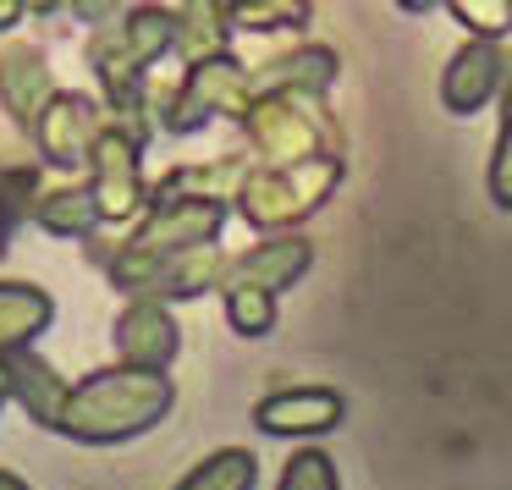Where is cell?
<instances>
[{
    "label": "cell",
    "mask_w": 512,
    "mask_h": 490,
    "mask_svg": "<svg viewBox=\"0 0 512 490\" xmlns=\"http://www.w3.org/2000/svg\"><path fill=\"white\" fill-rule=\"evenodd\" d=\"M89 193L105 226H133L149 204V177H144V149L127 133L105 127L89 149Z\"/></svg>",
    "instance_id": "obj_6"
},
{
    "label": "cell",
    "mask_w": 512,
    "mask_h": 490,
    "mask_svg": "<svg viewBox=\"0 0 512 490\" xmlns=\"http://www.w3.org/2000/svg\"><path fill=\"white\" fill-rule=\"evenodd\" d=\"M496 105H501V127H496V149H490V166H485V188L496 210H512V67Z\"/></svg>",
    "instance_id": "obj_21"
},
{
    "label": "cell",
    "mask_w": 512,
    "mask_h": 490,
    "mask_svg": "<svg viewBox=\"0 0 512 490\" xmlns=\"http://www.w3.org/2000/svg\"><path fill=\"white\" fill-rule=\"evenodd\" d=\"M226 265H232V254H226L221 243L177 248L171 259H160V270H155V281H149L144 298H155V303H193V298H210V292H221Z\"/></svg>",
    "instance_id": "obj_14"
},
{
    "label": "cell",
    "mask_w": 512,
    "mask_h": 490,
    "mask_svg": "<svg viewBox=\"0 0 512 490\" xmlns=\"http://www.w3.org/2000/svg\"><path fill=\"white\" fill-rule=\"evenodd\" d=\"M259 485V457L248 446H221V452L199 457L171 490H254Z\"/></svg>",
    "instance_id": "obj_19"
},
{
    "label": "cell",
    "mask_w": 512,
    "mask_h": 490,
    "mask_svg": "<svg viewBox=\"0 0 512 490\" xmlns=\"http://www.w3.org/2000/svg\"><path fill=\"white\" fill-rule=\"evenodd\" d=\"M342 419H347V397L336 386H281L254 402V430L287 435V441L331 435Z\"/></svg>",
    "instance_id": "obj_10"
},
{
    "label": "cell",
    "mask_w": 512,
    "mask_h": 490,
    "mask_svg": "<svg viewBox=\"0 0 512 490\" xmlns=\"http://www.w3.org/2000/svg\"><path fill=\"white\" fill-rule=\"evenodd\" d=\"M127 6H138V0H67V12L78 17L83 28H94V23H105V17L127 12Z\"/></svg>",
    "instance_id": "obj_25"
},
{
    "label": "cell",
    "mask_w": 512,
    "mask_h": 490,
    "mask_svg": "<svg viewBox=\"0 0 512 490\" xmlns=\"http://www.w3.org/2000/svg\"><path fill=\"white\" fill-rule=\"evenodd\" d=\"M105 133V105L100 94H83V89H56L50 105L39 111L34 122V149L50 171H83L89 166V149L94 138Z\"/></svg>",
    "instance_id": "obj_7"
},
{
    "label": "cell",
    "mask_w": 512,
    "mask_h": 490,
    "mask_svg": "<svg viewBox=\"0 0 512 490\" xmlns=\"http://www.w3.org/2000/svg\"><path fill=\"white\" fill-rule=\"evenodd\" d=\"M254 72V94H281V89H298V94H331L336 78H342V56L331 45H314V39H298V45H281L270 50Z\"/></svg>",
    "instance_id": "obj_13"
},
{
    "label": "cell",
    "mask_w": 512,
    "mask_h": 490,
    "mask_svg": "<svg viewBox=\"0 0 512 490\" xmlns=\"http://www.w3.org/2000/svg\"><path fill=\"white\" fill-rule=\"evenodd\" d=\"M12 402V369H6V358H0V408Z\"/></svg>",
    "instance_id": "obj_28"
},
{
    "label": "cell",
    "mask_w": 512,
    "mask_h": 490,
    "mask_svg": "<svg viewBox=\"0 0 512 490\" xmlns=\"http://www.w3.org/2000/svg\"><path fill=\"white\" fill-rule=\"evenodd\" d=\"M342 177H347V155H320V160H298V166H259V160H248V171L232 188V215L243 226H254L259 237L298 232L309 215H320L331 204Z\"/></svg>",
    "instance_id": "obj_3"
},
{
    "label": "cell",
    "mask_w": 512,
    "mask_h": 490,
    "mask_svg": "<svg viewBox=\"0 0 512 490\" xmlns=\"http://www.w3.org/2000/svg\"><path fill=\"white\" fill-rule=\"evenodd\" d=\"M248 105H254V72H248V61H237L232 50H221V56H204V61H193V67H182V78L166 83L160 133L193 138L210 122H243Z\"/></svg>",
    "instance_id": "obj_5"
},
{
    "label": "cell",
    "mask_w": 512,
    "mask_h": 490,
    "mask_svg": "<svg viewBox=\"0 0 512 490\" xmlns=\"http://www.w3.org/2000/svg\"><path fill=\"white\" fill-rule=\"evenodd\" d=\"M56 298L34 281H0V358L17 347H34V336L50 331Z\"/></svg>",
    "instance_id": "obj_17"
},
{
    "label": "cell",
    "mask_w": 512,
    "mask_h": 490,
    "mask_svg": "<svg viewBox=\"0 0 512 490\" xmlns=\"http://www.w3.org/2000/svg\"><path fill=\"white\" fill-rule=\"evenodd\" d=\"M171 17H177V45H171V56H177L182 67H193V61H204V56H221L237 39V17H232L226 0H177Z\"/></svg>",
    "instance_id": "obj_15"
},
{
    "label": "cell",
    "mask_w": 512,
    "mask_h": 490,
    "mask_svg": "<svg viewBox=\"0 0 512 490\" xmlns=\"http://www.w3.org/2000/svg\"><path fill=\"white\" fill-rule=\"evenodd\" d=\"M441 6L468 28V39H507L512 34V0H441Z\"/></svg>",
    "instance_id": "obj_24"
},
{
    "label": "cell",
    "mask_w": 512,
    "mask_h": 490,
    "mask_svg": "<svg viewBox=\"0 0 512 490\" xmlns=\"http://www.w3.org/2000/svg\"><path fill=\"white\" fill-rule=\"evenodd\" d=\"M0 490H28V479L12 474V468H0Z\"/></svg>",
    "instance_id": "obj_29"
},
{
    "label": "cell",
    "mask_w": 512,
    "mask_h": 490,
    "mask_svg": "<svg viewBox=\"0 0 512 490\" xmlns=\"http://www.w3.org/2000/svg\"><path fill=\"white\" fill-rule=\"evenodd\" d=\"M276 490H342V474H336L331 452H320V446L303 441L298 452H292L287 463H281Z\"/></svg>",
    "instance_id": "obj_22"
},
{
    "label": "cell",
    "mask_w": 512,
    "mask_h": 490,
    "mask_svg": "<svg viewBox=\"0 0 512 490\" xmlns=\"http://www.w3.org/2000/svg\"><path fill=\"white\" fill-rule=\"evenodd\" d=\"M34 226H45L50 237H83V243H89L105 221H100V210H94L89 182H67V188H50L34 199Z\"/></svg>",
    "instance_id": "obj_18"
},
{
    "label": "cell",
    "mask_w": 512,
    "mask_h": 490,
    "mask_svg": "<svg viewBox=\"0 0 512 490\" xmlns=\"http://www.w3.org/2000/svg\"><path fill=\"white\" fill-rule=\"evenodd\" d=\"M507 67H512L507 39H468V45H457L452 61L441 67V105L452 116H479L485 105L501 100Z\"/></svg>",
    "instance_id": "obj_8"
},
{
    "label": "cell",
    "mask_w": 512,
    "mask_h": 490,
    "mask_svg": "<svg viewBox=\"0 0 512 490\" xmlns=\"http://www.w3.org/2000/svg\"><path fill=\"white\" fill-rule=\"evenodd\" d=\"M171 408H177V380L166 369L111 364L67 386L56 435L83 446H116V441H133V435H149Z\"/></svg>",
    "instance_id": "obj_1"
},
{
    "label": "cell",
    "mask_w": 512,
    "mask_h": 490,
    "mask_svg": "<svg viewBox=\"0 0 512 490\" xmlns=\"http://www.w3.org/2000/svg\"><path fill=\"white\" fill-rule=\"evenodd\" d=\"M221 303H226V325L237 336H265L276 325V298L270 292H254V287H221Z\"/></svg>",
    "instance_id": "obj_23"
},
{
    "label": "cell",
    "mask_w": 512,
    "mask_h": 490,
    "mask_svg": "<svg viewBox=\"0 0 512 490\" xmlns=\"http://www.w3.org/2000/svg\"><path fill=\"white\" fill-rule=\"evenodd\" d=\"M56 6H61V0H23V17H28V12H34V17H50Z\"/></svg>",
    "instance_id": "obj_27"
},
{
    "label": "cell",
    "mask_w": 512,
    "mask_h": 490,
    "mask_svg": "<svg viewBox=\"0 0 512 490\" xmlns=\"http://www.w3.org/2000/svg\"><path fill=\"white\" fill-rule=\"evenodd\" d=\"M6 369H12V402H23V413H28L34 424L56 430L61 402H67V386H72V380H61L56 364H45L34 347H17V353H6Z\"/></svg>",
    "instance_id": "obj_16"
},
{
    "label": "cell",
    "mask_w": 512,
    "mask_h": 490,
    "mask_svg": "<svg viewBox=\"0 0 512 490\" xmlns=\"http://www.w3.org/2000/svg\"><path fill=\"white\" fill-rule=\"evenodd\" d=\"M171 45H177V17H171V6H155V0H138L127 12L94 23L83 61H89L94 83H100V100L144 83L149 67H160L171 56Z\"/></svg>",
    "instance_id": "obj_4"
},
{
    "label": "cell",
    "mask_w": 512,
    "mask_h": 490,
    "mask_svg": "<svg viewBox=\"0 0 512 490\" xmlns=\"http://www.w3.org/2000/svg\"><path fill=\"white\" fill-rule=\"evenodd\" d=\"M237 17V34H298L309 28L314 0H226Z\"/></svg>",
    "instance_id": "obj_20"
},
{
    "label": "cell",
    "mask_w": 512,
    "mask_h": 490,
    "mask_svg": "<svg viewBox=\"0 0 512 490\" xmlns=\"http://www.w3.org/2000/svg\"><path fill=\"white\" fill-rule=\"evenodd\" d=\"M309 270H314V243L309 237L303 232H270V237H259V243L237 248L221 287H254V292L281 298V292L298 287Z\"/></svg>",
    "instance_id": "obj_9"
},
{
    "label": "cell",
    "mask_w": 512,
    "mask_h": 490,
    "mask_svg": "<svg viewBox=\"0 0 512 490\" xmlns=\"http://www.w3.org/2000/svg\"><path fill=\"white\" fill-rule=\"evenodd\" d=\"M243 133V155L259 166H298V160H320V155H347V133L342 116L325 105V94H254V105L237 122Z\"/></svg>",
    "instance_id": "obj_2"
},
{
    "label": "cell",
    "mask_w": 512,
    "mask_h": 490,
    "mask_svg": "<svg viewBox=\"0 0 512 490\" xmlns=\"http://www.w3.org/2000/svg\"><path fill=\"white\" fill-rule=\"evenodd\" d=\"M56 94V78H50V56L34 45V39H6L0 45V105L17 122V133H34L39 111Z\"/></svg>",
    "instance_id": "obj_12"
},
{
    "label": "cell",
    "mask_w": 512,
    "mask_h": 490,
    "mask_svg": "<svg viewBox=\"0 0 512 490\" xmlns=\"http://www.w3.org/2000/svg\"><path fill=\"white\" fill-rule=\"evenodd\" d=\"M111 336H116V364H133V369H166L171 375V364L182 353L177 314H171V303H155V298H127Z\"/></svg>",
    "instance_id": "obj_11"
},
{
    "label": "cell",
    "mask_w": 512,
    "mask_h": 490,
    "mask_svg": "<svg viewBox=\"0 0 512 490\" xmlns=\"http://www.w3.org/2000/svg\"><path fill=\"white\" fill-rule=\"evenodd\" d=\"M441 0H397V12H408V17H424V12H435Z\"/></svg>",
    "instance_id": "obj_26"
}]
</instances>
